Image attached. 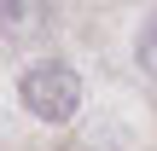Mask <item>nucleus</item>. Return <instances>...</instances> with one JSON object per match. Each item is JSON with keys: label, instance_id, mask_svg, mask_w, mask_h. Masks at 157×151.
Instances as JSON below:
<instances>
[{"label": "nucleus", "instance_id": "f257e3e1", "mask_svg": "<svg viewBox=\"0 0 157 151\" xmlns=\"http://www.w3.org/2000/svg\"><path fill=\"white\" fill-rule=\"evenodd\" d=\"M17 105L47 122V128H64L76 111H82V76L64 64V58H35L17 70Z\"/></svg>", "mask_w": 157, "mask_h": 151}, {"label": "nucleus", "instance_id": "f03ea898", "mask_svg": "<svg viewBox=\"0 0 157 151\" xmlns=\"http://www.w3.org/2000/svg\"><path fill=\"white\" fill-rule=\"evenodd\" d=\"M41 23V0H0V35H29Z\"/></svg>", "mask_w": 157, "mask_h": 151}, {"label": "nucleus", "instance_id": "7ed1b4c3", "mask_svg": "<svg viewBox=\"0 0 157 151\" xmlns=\"http://www.w3.org/2000/svg\"><path fill=\"white\" fill-rule=\"evenodd\" d=\"M134 58H140L146 76H157V12L140 23V35H134Z\"/></svg>", "mask_w": 157, "mask_h": 151}]
</instances>
